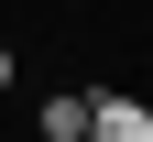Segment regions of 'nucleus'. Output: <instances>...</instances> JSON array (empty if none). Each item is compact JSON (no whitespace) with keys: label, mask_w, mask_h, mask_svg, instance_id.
Returning a JSON list of instances; mask_svg holds the SVG:
<instances>
[{"label":"nucleus","mask_w":153,"mask_h":142,"mask_svg":"<svg viewBox=\"0 0 153 142\" xmlns=\"http://www.w3.org/2000/svg\"><path fill=\"white\" fill-rule=\"evenodd\" d=\"M88 142H153V109L142 98H88Z\"/></svg>","instance_id":"1"},{"label":"nucleus","mask_w":153,"mask_h":142,"mask_svg":"<svg viewBox=\"0 0 153 142\" xmlns=\"http://www.w3.org/2000/svg\"><path fill=\"white\" fill-rule=\"evenodd\" d=\"M0 88H11V44H0Z\"/></svg>","instance_id":"2"}]
</instances>
